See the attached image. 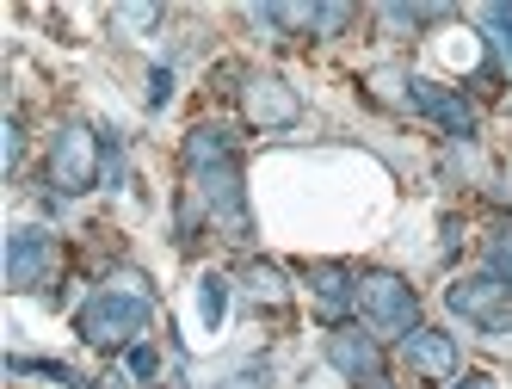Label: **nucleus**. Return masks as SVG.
<instances>
[{"label":"nucleus","mask_w":512,"mask_h":389,"mask_svg":"<svg viewBox=\"0 0 512 389\" xmlns=\"http://www.w3.org/2000/svg\"><path fill=\"white\" fill-rule=\"evenodd\" d=\"M186 173H192V204L210 229H223L229 241L253 235L247 217V186H241V155H235V136L216 130V124H192L186 130Z\"/></svg>","instance_id":"obj_1"},{"label":"nucleus","mask_w":512,"mask_h":389,"mask_svg":"<svg viewBox=\"0 0 512 389\" xmlns=\"http://www.w3.org/2000/svg\"><path fill=\"white\" fill-rule=\"evenodd\" d=\"M149 315H155V297L142 291V278L136 272H118L99 297L81 303L75 334L87 346H99V352H130V346H142V334H149Z\"/></svg>","instance_id":"obj_2"},{"label":"nucleus","mask_w":512,"mask_h":389,"mask_svg":"<svg viewBox=\"0 0 512 389\" xmlns=\"http://www.w3.org/2000/svg\"><path fill=\"white\" fill-rule=\"evenodd\" d=\"M99 167H105V130L62 124L44 155V186H56V198H81L99 186Z\"/></svg>","instance_id":"obj_3"},{"label":"nucleus","mask_w":512,"mask_h":389,"mask_svg":"<svg viewBox=\"0 0 512 389\" xmlns=\"http://www.w3.org/2000/svg\"><path fill=\"white\" fill-rule=\"evenodd\" d=\"M358 322L371 328L377 340H408L420 328V297L408 278L395 272H364L358 278Z\"/></svg>","instance_id":"obj_4"},{"label":"nucleus","mask_w":512,"mask_h":389,"mask_svg":"<svg viewBox=\"0 0 512 389\" xmlns=\"http://www.w3.org/2000/svg\"><path fill=\"white\" fill-rule=\"evenodd\" d=\"M241 87H235V99H241V118L253 124V130H290L303 118V93L290 87V81H278V75H266V68H247V75H235Z\"/></svg>","instance_id":"obj_5"},{"label":"nucleus","mask_w":512,"mask_h":389,"mask_svg":"<svg viewBox=\"0 0 512 389\" xmlns=\"http://www.w3.org/2000/svg\"><path fill=\"white\" fill-rule=\"evenodd\" d=\"M463 322H475L482 334H506L512 328V291L500 285L494 272H475V278H457L451 285V297H445Z\"/></svg>","instance_id":"obj_6"},{"label":"nucleus","mask_w":512,"mask_h":389,"mask_svg":"<svg viewBox=\"0 0 512 389\" xmlns=\"http://www.w3.org/2000/svg\"><path fill=\"white\" fill-rule=\"evenodd\" d=\"M56 260H62L56 235H44V229H13V241H7V285L13 291H44L50 278H56Z\"/></svg>","instance_id":"obj_7"},{"label":"nucleus","mask_w":512,"mask_h":389,"mask_svg":"<svg viewBox=\"0 0 512 389\" xmlns=\"http://www.w3.org/2000/svg\"><path fill=\"white\" fill-rule=\"evenodd\" d=\"M327 359H334V371H346L358 389H383V346H377V334L340 322L334 334H327Z\"/></svg>","instance_id":"obj_8"},{"label":"nucleus","mask_w":512,"mask_h":389,"mask_svg":"<svg viewBox=\"0 0 512 389\" xmlns=\"http://www.w3.org/2000/svg\"><path fill=\"white\" fill-rule=\"evenodd\" d=\"M414 112L432 118L445 136H457V143H469V136H475V105H469L457 87H438V81L414 75Z\"/></svg>","instance_id":"obj_9"},{"label":"nucleus","mask_w":512,"mask_h":389,"mask_svg":"<svg viewBox=\"0 0 512 389\" xmlns=\"http://www.w3.org/2000/svg\"><path fill=\"white\" fill-rule=\"evenodd\" d=\"M401 359H408V371L414 377H426V383H457V340L445 334V328H414L408 340H401Z\"/></svg>","instance_id":"obj_10"},{"label":"nucleus","mask_w":512,"mask_h":389,"mask_svg":"<svg viewBox=\"0 0 512 389\" xmlns=\"http://www.w3.org/2000/svg\"><path fill=\"white\" fill-rule=\"evenodd\" d=\"M303 278L315 285V309L327 315V322H346V309H358V278L346 272V266H334V260H321V266H303Z\"/></svg>","instance_id":"obj_11"},{"label":"nucleus","mask_w":512,"mask_h":389,"mask_svg":"<svg viewBox=\"0 0 512 389\" xmlns=\"http://www.w3.org/2000/svg\"><path fill=\"white\" fill-rule=\"evenodd\" d=\"M241 303L247 309H266V315H284L290 303H297V285H284V272L272 266V260H253L247 272H241Z\"/></svg>","instance_id":"obj_12"},{"label":"nucleus","mask_w":512,"mask_h":389,"mask_svg":"<svg viewBox=\"0 0 512 389\" xmlns=\"http://www.w3.org/2000/svg\"><path fill=\"white\" fill-rule=\"evenodd\" d=\"M371 93H377L383 105L414 112V75H401V68H377V75H371Z\"/></svg>","instance_id":"obj_13"},{"label":"nucleus","mask_w":512,"mask_h":389,"mask_svg":"<svg viewBox=\"0 0 512 389\" xmlns=\"http://www.w3.org/2000/svg\"><path fill=\"white\" fill-rule=\"evenodd\" d=\"M377 19H383V31H395V38H414L426 19H438V7H383Z\"/></svg>","instance_id":"obj_14"},{"label":"nucleus","mask_w":512,"mask_h":389,"mask_svg":"<svg viewBox=\"0 0 512 389\" xmlns=\"http://www.w3.org/2000/svg\"><path fill=\"white\" fill-rule=\"evenodd\" d=\"M223 303H229V278H204V285H198V315H204V328L223 322Z\"/></svg>","instance_id":"obj_15"},{"label":"nucleus","mask_w":512,"mask_h":389,"mask_svg":"<svg viewBox=\"0 0 512 389\" xmlns=\"http://www.w3.org/2000/svg\"><path fill=\"white\" fill-rule=\"evenodd\" d=\"M488 272H494L500 285L512 291V229H500V235L488 241Z\"/></svg>","instance_id":"obj_16"},{"label":"nucleus","mask_w":512,"mask_h":389,"mask_svg":"<svg viewBox=\"0 0 512 389\" xmlns=\"http://www.w3.org/2000/svg\"><path fill=\"white\" fill-rule=\"evenodd\" d=\"M488 31H494V44H500V56L512 62V0H500V7H488Z\"/></svg>","instance_id":"obj_17"},{"label":"nucleus","mask_w":512,"mask_h":389,"mask_svg":"<svg viewBox=\"0 0 512 389\" xmlns=\"http://www.w3.org/2000/svg\"><path fill=\"white\" fill-rule=\"evenodd\" d=\"M352 25V7H315V38H340Z\"/></svg>","instance_id":"obj_18"},{"label":"nucleus","mask_w":512,"mask_h":389,"mask_svg":"<svg viewBox=\"0 0 512 389\" xmlns=\"http://www.w3.org/2000/svg\"><path fill=\"white\" fill-rule=\"evenodd\" d=\"M130 371H136L142 383H149V377L161 371V359H155V346H149V340H142V346H130Z\"/></svg>","instance_id":"obj_19"},{"label":"nucleus","mask_w":512,"mask_h":389,"mask_svg":"<svg viewBox=\"0 0 512 389\" xmlns=\"http://www.w3.org/2000/svg\"><path fill=\"white\" fill-rule=\"evenodd\" d=\"M112 19H118V25H124V31H142V25H155V19H161V13H155V7H118V13H112Z\"/></svg>","instance_id":"obj_20"},{"label":"nucleus","mask_w":512,"mask_h":389,"mask_svg":"<svg viewBox=\"0 0 512 389\" xmlns=\"http://www.w3.org/2000/svg\"><path fill=\"white\" fill-rule=\"evenodd\" d=\"M19 161H25V130L19 118H7V173H19Z\"/></svg>","instance_id":"obj_21"},{"label":"nucleus","mask_w":512,"mask_h":389,"mask_svg":"<svg viewBox=\"0 0 512 389\" xmlns=\"http://www.w3.org/2000/svg\"><path fill=\"white\" fill-rule=\"evenodd\" d=\"M167 93H173V75L155 68V75H149V105H167Z\"/></svg>","instance_id":"obj_22"},{"label":"nucleus","mask_w":512,"mask_h":389,"mask_svg":"<svg viewBox=\"0 0 512 389\" xmlns=\"http://www.w3.org/2000/svg\"><path fill=\"white\" fill-rule=\"evenodd\" d=\"M229 389H266V365H253V371H241Z\"/></svg>","instance_id":"obj_23"},{"label":"nucleus","mask_w":512,"mask_h":389,"mask_svg":"<svg viewBox=\"0 0 512 389\" xmlns=\"http://www.w3.org/2000/svg\"><path fill=\"white\" fill-rule=\"evenodd\" d=\"M457 389H494V383H488V377H463Z\"/></svg>","instance_id":"obj_24"}]
</instances>
